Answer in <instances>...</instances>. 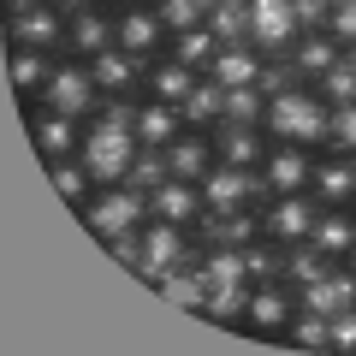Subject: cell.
<instances>
[{
	"mask_svg": "<svg viewBox=\"0 0 356 356\" xmlns=\"http://www.w3.org/2000/svg\"><path fill=\"white\" fill-rule=\"evenodd\" d=\"M154 13H161L166 36H184V30L208 24V13H202V6H196V0H154Z\"/></svg>",
	"mask_w": 356,
	"mask_h": 356,
	"instance_id": "38",
	"label": "cell"
},
{
	"mask_svg": "<svg viewBox=\"0 0 356 356\" xmlns=\"http://www.w3.org/2000/svg\"><path fill=\"white\" fill-rule=\"evenodd\" d=\"M202 202H208V214H238V208L267 202V184H261L255 166H226V161H214V166H208V178H202Z\"/></svg>",
	"mask_w": 356,
	"mask_h": 356,
	"instance_id": "6",
	"label": "cell"
},
{
	"mask_svg": "<svg viewBox=\"0 0 356 356\" xmlns=\"http://www.w3.org/2000/svg\"><path fill=\"white\" fill-rule=\"evenodd\" d=\"M309 89H315V95H321L327 107H344V102H356V60L344 54V60L332 65V72H321Z\"/></svg>",
	"mask_w": 356,
	"mask_h": 356,
	"instance_id": "35",
	"label": "cell"
},
{
	"mask_svg": "<svg viewBox=\"0 0 356 356\" xmlns=\"http://www.w3.org/2000/svg\"><path fill=\"white\" fill-rule=\"evenodd\" d=\"M309 196L321 208H356V154H321L315 178H309Z\"/></svg>",
	"mask_w": 356,
	"mask_h": 356,
	"instance_id": "14",
	"label": "cell"
},
{
	"mask_svg": "<svg viewBox=\"0 0 356 356\" xmlns=\"http://www.w3.org/2000/svg\"><path fill=\"white\" fill-rule=\"evenodd\" d=\"M303 77H297V65L291 60H267L261 65V95H285V89H297Z\"/></svg>",
	"mask_w": 356,
	"mask_h": 356,
	"instance_id": "44",
	"label": "cell"
},
{
	"mask_svg": "<svg viewBox=\"0 0 356 356\" xmlns=\"http://www.w3.org/2000/svg\"><path fill=\"white\" fill-rule=\"evenodd\" d=\"M327 154H356V102H344V107H332V119H327V143H321Z\"/></svg>",
	"mask_w": 356,
	"mask_h": 356,
	"instance_id": "37",
	"label": "cell"
},
{
	"mask_svg": "<svg viewBox=\"0 0 356 356\" xmlns=\"http://www.w3.org/2000/svg\"><path fill=\"white\" fill-rule=\"evenodd\" d=\"M309 243H315L327 261H344L350 243H356V214H350V208H321L315 226H309Z\"/></svg>",
	"mask_w": 356,
	"mask_h": 356,
	"instance_id": "24",
	"label": "cell"
},
{
	"mask_svg": "<svg viewBox=\"0 0 356 356\" xmlns=\"http://www.w3.org/2000/svg\"><path fill=\"white\" fill-rule=\"evenodd\" d=\"M95 125L131 131V125H137V102H131V95H102V107H95Z\"/></svg>",
	"mask_w": 356,
	"mask_h": 356,
	"instance_id": "42",
	"label": "cell"
},
{
	"mask_svg": "<svg viewBox=\"0 0 356 356\" xmlns=\"http://www.w3.org/2000/svg\"><path fill=\"white\" fill-rule=\"evenodd\" d=\"M48 178H54V191H60L72 208H83L89 196H95V178H89V166L77 161V154L72 161H48Z\"/></svg>",
	"mask_w": 356,
	"mask_h": 356,
	"instance_id": "32",
	"label": "cell"
},
{
	"mask_svg": "<svg viewBox=\"0 0 356 356\" xmlns=\"http://www.w3.org/2000/svg\"><path fill=\"white\" fill-rule=\"evenodd\" d=\"M113 6H149V0H113Z\"/></svg>",
	"mask_w": 356,
	"mask_h": 356,
	"instance_id": "52",
	"label": "cell"
},
{
	"mask_svg": "<svg viewBox=\"0 0 356 356\" xmlns=\"http://www.w3.org/2000/svg\"><path fill=\"white\" fill-rule=\"evenodd\" d=\"M208 166H214V131H184L178 143H166V172L202 184Z\"/></svg>",
	"mask_w": 356,
	"mask_h": 356,
	"instance_id": "19",
	"label": "cell"
},
{
	"mask_svg": "<svg viewBox=\"0 0 356 356\" xmlns=\"http://www.w3.org/2000/svg\"><path fill=\"white\" fill-rule=\"evenodd\" d=\"M261 54L250 48V42H226V48L214 54V65H208V77H214L220 89H250V83H261Z\"/></svg>",
	"mask_w": 356,
	"mask_h": 356,
	"instance_id": "21",
	"label": "cell"
},
{
	"mask_svg": "<svg viewBox=\"0 0 356 356\" xmlns=\"http://www.w3.org/2000/svg\"><path fill=\"white\" fill-rule=\"evenodd\" d=\"M321 30H327V36L350 54V48H356V0H332V6H327V24H321Z\"/></svg>",
	"mask_w": 356,
	"mask_h": 356,
	"instance_id": "40",
	"label": "cell"
},
{
	"mask_svg": "<svg viewBox=\"0 0 356 356\" xmlns=\"http://www.w3.org/2000/svg\"><path fill=\"white\" fill-rule=\"evenodd\" d=\"M196 83H202V72H196V65H184V60H172V54H161V60L143 65V95H154V102L184 107V95H191Z\"/></svg>",
	"mask_w": 356,
	"mask_h": 356,
	"instance_id": "17",
	"label": "cell"
},
{
	"mask_svg": "<svg viewBox=\"0 0 356 356\" xmlns=\"http://www.w3.org/2000/svg\"><path fill=\"white\" fill-rule=\"evenodd\" d=\"M137 154H143L137 131H113V125H95V119L83 125V149H77V161L89 166L95 191H107V184H125L131 166H137Z\"/></svg>",
	"mask_w": 356,
	"mask_h": 356,
	"instance_id": "2",
	"label": "cell"
},
{
	"mask_svg": "<svg viewBox=\"0 0 356 356\" xmlns=\"http://www.w3.org/2000/svg\"><path fill=\"white\" fill-rule=\"evenodd\" d=\"M297 36H303V24H297L291 0H243V42L261 60H291Z\"/></svg>",
	"mask_w": 356,
	"mask_h": 356,
	"instance_id": "3",
	"label": "cell"
},
{
	"mask_svg": "<svg viewBox=\"0 0 356 356\" xmlns=\"http://www.w3.org/2000/svg\"><path fill=\"white\" fill-rule=\"evenodd\" d=\"M297 303L303 309H315V315H339V309H350L356 303V273L344 261H332L327 273H321V280H309V285H297Z\"/></svg>",
	"mask_w": 356,
	"mask_h": 356,
	"instance_id": "16",
	"label": "cell"
},
{
	"mask_svg": "<svg viewBox=\"0 0 356 356\" xmlns=\"http://www.w3.org/2000/svg\"><path fill=\"white\" fill-rule=\"evenodd\" d=\"M65 30H72V18H65L60 6H30V13H6V48L65 54Z\"/></svg>",
	"mask_w": 356,
	"mask_h": 356,
	"instance_id": "11",
	"label": "cell"
},
{
	"mask_svg": "<svg viewBox=\"0 0 356 356\" xmlns=\"http://www.w3.org/2000/svg\"><path fill=\"white\" fill-rule=\"evenodd\" d=\"M178 113H184V131H214L220 119H226V89H220L214 77H202V83L184 95V107H178Z\"/></svg>",
	"mask_w": 356,
	"mask_h": 356,
	"instance_id": "28",
	"label": "cell"
},
{
	"mask_svg": "<svg viewBox=\"0 0 356 356\" xmlns=\"http://www.w3.org/2000/svg\"><path fill=\"white\" fill-rule=\"evenodd\" d=\"M196 6H202V13H220V6H226V0H196Z\"/></svg>",
	"mask_w": 356,
	"mask_h": 356,
	"instance_id": "50",
	"label": "cell"
},
{
	"mask_svg": "<svg viewBox=\"0 0 356 356\" xmlns=\"http://www.w3.org/2000/svg\"><path fill=\"white\" fill-rule=\"evenodd\" d=\"M291 315H297V285L291 280H255L250 285V303H243V327H250V332L285 339Z\"/></svg>",
	"mask_w": 356,
	"mask_h": 356,
	"instance_id": "7",
	"label": "cell"
},
{
	"mask_svg": "<svg viewBox=\"0 0 356 356\" xmlns=\"http://www.w3.org/2000/svg\"><path fill=\"white\" fill-rule=\"evenodd\" d=\"M226 48V42L214 36V24H196V30H184V36H172L166 42V54H172V60H184V65H196V72L208 77V65H214V54Z\"/></svg>",
	"mask_w": 356,
	"mask_h": 356,
	"instance_id": "31",
	"label": "cell"
},
{
	"mask_svg": "<svg viewBox=\"0 0 356 356\" xmlns=\"http://www.w3.org/2000/svg\"><path fill=\"white\" fill-rule=\"evenodd\" d=\"M280 261H285L280 243H267V238L243 243V267H250V285H255V280H280Z\"/></svg>",
	"mask_w": 356,
	"mask_h": 356,
	"instance_id": "39",
	"label": "cell"
},
{
	"mask_svg": "<svg viewBox=\"0 0 356 356\" xmlns=\"http://www.w3.org/2000/svg\"><path fill=\"white\" fill-rule=\"evenodd\" d=\"M267 119V95H261V83H250V89H226V119L220 125H261Z\"/></svg>",
	"mask_w": 356,
	"mask_h": 356,
	"instance_id": "36",
	"label": "cell"
},
{
	"mask_svg": "<svg viewBox=\"0 0 356 356\" xmlns=\"http://www.w3.org/2000/svg\"><path fill=\"white\" fill-rule=\"evenodd\" d=\"M315 214H321V202H315L309 191H297V196H267V202H261V238L280 243V250H291V243L309 238Z\"/></svg>",
	"mask_w": 356,
	"mask_h": 356,
	"instance_id": "9",
	"label": "cell"
},
{
	"mask_svg": "<svg viewBox=\"0 0 356 356\" xmlns=\"http://www.w3.org/2000/svg\"><path fill=\"white\" fill-rule=\"evenodd\" d=\"M107 255H113V261H125V267H137V261H143V226H137V232H119V238H107Z\"/></svg>",
	"mask_w": 356,
	"mask_h": 356,
	"instance_id": "46",
	"label": "cell"
},
{
	"mask_svg": "<svg viewBox=\"0 0 356 356\" xmlns=\"http://www.w3.org/2000/svg\"><path fill=\"white\" fill-rule=\"evenodd\" d=\"M184 261H196V250H191V226L149 220V226H143V261H137V273L154 285L161 273H172V267H184Z\"/></svg>",
	"mask_w": 356,
	"mask_h": 356,
	"instance_id": "10",
	"label": "cell"
},
{
	"mask_svg": "<svg viewBox=\"0 0 356 356\" xmlns=\"http://www.w3.org/2000/svg\"><path fill=\"white\" fill-rule=\"evenodd\" d=\"M30 143L42 149V161H72V154L83 149V119H65V113H54V107H36Z\"/></svg>",
	"mask_w": 356,
	"mask_h": 356,
	"instance_id": "15",
	"label": "cell"
},
{
	"mask_svg": "<svg viewBox=\"0 0 356 356\" xmlns=\"http://www.w3.org/2000/svg\"><path fill=\"white\" fill-rule=\"evenodd\" d=\"M83 220L95 238H119V232H137L149 226V191H137V184H107V191H95L83 202Z\"/></svg>",
	"mask_w": 356,
	"mask_h": 356,
	"instance_id": "5",
	"label": "cell"
},
{
	"mask_svg": "<svg viewBox=\"0 0 356 356\" xmlns=\"http://www.w3.org/2000/svg\"><path fill=\"white\" fill-rule=\"evenodd\" d=\"M196 238H202V243H232V250H243V243L261 238V214H255V208H238V214H208L202 226H196Z\"/></svg>",
	"mask_w": 356,
	"mask_h": 356,
	"instance_id": "27",
	"label": "cell"
},
{
	"mask_svg": "<svg viewBox=\"0 0 356 356\" xmlns=\"http://www.w3.org/2000/svg\"><path fill=\"white\" fill-rule=\"evenodd\" d=\"M36 107H54V113H65V119H95V107H102V83H95V72H89L83 60H54V72H48V83H42V95H36Z\"/></svg>",
	"mask_w": 356,
	"mask_h": 356,
	"instance_id": "4",
	"label": "cell"
},
{
	"mask_svg": "<svg viewBox=\"0 0 356 356\" xmlns=\"http://www.w3.org/2000/svg\"><path fill=\"white\" fill-rule=\"evenodd\" d=\"M137 143L143 149H166V143H178L184 137V113H178L172 102H154V95H143L137 102Z\"/></svg>",
	"mask_w": 356,
	"mask_h": 356,
	"instance_id": "18",
	"label": "cell"
},
{
	"mask_svg": "<svg viewBox=\"0 0 356 356\" xmlns=\"http://www.w3.org/2000/svg\"><path fill=\"white\" fill-rule=\"evenodd\" d=\"M285 339H291L297 350H332V321L297 303V315H291V327H285Z\"/></svg>",
	"mask_w": 356,
	"mask_h": 356,
	"instance_id": "33",
	"label": "cell"
},
{
	"mask_svg": "<svg viewBox=\"0 0 356 356\" xmlns=\"http://www.w3.org/2000/svg\"><path fill=\"white\" fill-rule=\"evenodd\" d=\"M344 267H350V273H356V243H350V255H344Z\"/></svg>",
	"mask_w": 356,
	"mask_h": 356,
	"instance_id": "51",
	"label": "cell"
},
{
	"mask_svg": "<svg viewBox=\"0 0 356 356\" xmlns=\"http://www.w3.org/2000/svg\"><path fill=\"white\" fill-rule=\"evenodd\" d=\"M161 178H166V149H143V154H137V166H131V178H125V184H137V191H154Z\"/></svg>",
	"mask_w": 356,
	"mask_h": 356,
	"instance_id": "43",
	"label": "cell"
},
{
	"mask_svg": "<svg viewBox=\"0 0 356 356\" xmlns=\"http://www.w3.org/2000/svg\"><path fill=\"white\" fill-rule=\"evenodd\" d=\"M339 60H344V48L327 36V30H303V36H297V48H291V65H297V77H303V83H315V77L332 72Z\"/></svg>",
	"mask_w": 356,
	"mask_h": 356,
	"instance_id": "26",
	"label": "cell"
},
{
	"mask_svg": "<svg viewBox=\"0 0 356 356\" xmlns=\"http://www.w3.org/2000/svg\"><path fill=\"white\" fill-rule=\"evenodd\" d=\"M327 119H332V107L309 83H297L285 95H267L261 131H267V143H303L309 149V143H327Z\"/></svg>",
	"mask_w": 356,
	"mask_h": 356,
	"instance_id": "1",
	"label": "cell"
},
{
	"mask_svg": "<svg viewBox=\"0 0 356 356\" xmlns=\"http://www.w3.org/2000/svg\"><path fill=\"white\" fill-rule=\"evenodd\" d=\"M48 6H60L65 18H77V13H95V6H102V0H48Z\"/></svg>",
	"mask_w": 356,
	"mask_h": 356,
	"instance_id": "48",
	"label": "cell"
},
{
	"mask_svg": "<svg viewBox=\"0 0 356 356\" xmlns=\"http://www.w3.org/2000/svg\"><path fill=\"white\" fill-rule=\"evenodd\" d=\"M83 65L95 72L102 95H137L143 89V60H131L125 48H107V54H95V60H83Z\"/></svg>",
	"mask_w": 356,
	"mask_h": 356,
	"instance_id": "23",
	"label": "cell"
},
{
	"mask_svg": "<svg viewBox=\"0 0 356 356\" xmlns=\"http://www.w3.org/2000/svg\"><path fill=\"white\" fill-rule=\"evenodd\" d=\"M261 184H267V196H297V191H309V178H315V161H309V149L303 143H267V154H261Z\"/></svg>",
	"mask_w": 356,
	"mask_h": 356,
	"instance_id": "12",
	"label": "cell"
},
{
	"mask_svg": "<svg viewBox=\"0 0 356 356\" xmlns=\"http://www.w3.org/2000/svg\"><path fill=\"white\" fill-rule=\"evenodd\" d=\"M202 273H208V291H226V285H250V267H243V250L232 243H202Z\"/></svg>",
	"mask_w": 356,
	"mask_h": 356,
	"instance_id": "29",
	"label": "cell"
},
{
	"mask_svg": "<svg viewBox=\"0 0 356 356\" xmlns=\"http://www.w3.org/2000/svg\"><path fill=\"white\" fill-rule=\"evenodd\" d=\"M291 6H297V24H303V30H321V24H327V6H332V0H291Z\"/></svg>",
	"mask_w": 356,
	"mask_h": 356,
	"instance_id": "47",
	"label": "cell"
},
{
	"mask_svg": "<svg viewBox=\"0 0 356 356\" xmlns=\"http://www.w3.org/2000/svg\"><path fill=\"white\" fill-rule=\"evenodd\" d=\"M113 48V13H77L72 18V30H65V54L72 60H95V54H107Z\"/></svg>",
	"mask_w": 356,
	"mask_h": 356,
	"instance_id": "25",
	"label": "cell"
},
{
	"mask_svg": "<svg viewBox=\"0 0 356 356\" xmlns=\"http://www.w3.org/2000/svg\"><path fill=\"white\" fill-rule=\"evenodd\" d=\"M350 60H356V48H350Z\"/></svg>",
	"mask_w": 356,
	"mask_h": 356,
	"instance_id": "53",
	"label": "cell"
},
{
	"mask_svg": "<svg viewBox=\"0 0 356 356\" xmlns=\"http://www.w3.org/2000/svg\"><path fill=\"white\" fill-rule=\"evenodd\" d=\"M30 6H48V0H6V13H30Z\"/></svg>",
	"mask_w": 356,
	"mask_h": 356,
	"instance_id": "49",
	"label": "cell"
},
{
	"mask_svg": "<svg viewBox=\"0 0 356 356\" xmlns=\"http://www.w3.org/2000/svg\"><path fill=\"white\" fill-rule=\"evenodd\" d=\"M154 291H161L172 309H184V315H202V309H208V273H202V261H184V267H172V273H161Z\"/></svg>",
	"mask_w": 356,
	"mask_h": 356,
	"instance_id": "20",
	"label": "cell"
},
{
	"mask_svg": "<svg viewBox=\"0 0 356 356\" xmlns=\"http://www.w3.org/2000/svg\"><path fill=\"white\" fill-rule=\"evenodd\" d=\"M327 267H332V261H327V255H321L315 243L303 238V243H291V250H285V261H280V280H291V285H309V280H321Z\"/></svg>",
	"mask_w": 356,
	"mask_h": 356,
	"instance_id": "34",
	"label": "cell"
},
{
	"mask_svg": "<svg viewBox=\"0 0 356 356\" xmlns=\"http://www.w3.org/2000/svg\"><path fill=\"white\" fill-rule=\"evenodd\" d=\"M243 303H250V285H226V291H208V321H243Z\"/></svg>",
	"mask_w": 356,
	"mask_h": 356,
	"instance_id": "41",
	"label": "cell"
},
{
	"mask_svg": "<svg viewBox=\"0 0 356 356\" xmlns=\"http://www.w3.org/2000/svg\"><path fill=\"white\" fill-rule=\"evenodd\" d=\"M332 356H356V303L332 315Z\"/></svg>",
	"mask_w": 356,
	"mask_h": 356,
	"instance_id": "45",
	"label": "cell"
},
{
	"mask_svg": "<svg viewBox=\"0 0 356 356\" xmlns=\"http://www.w3.org/2000/svg\"><path fill=\"white\" fill-rule=\"evenodd\" d=\"M267 131L261 125H214V161L226 166H261Z\"/></svg>",
	"mask_w": 356,
	"mask_h": 356,
	"instance_id": "22",
	"label": "cell"
},
{
	"mask_svg": "<svg viewBox=\"0 0 356 356\" xmlns=\"http://www.w3.org/2000/svg\"><path fill=\"white\" fill-rule=\"evenodd\" d=\"M166 42H172V36H166L154 0H149V6H119V13H113V48H125L131 60H143V65L161 60Z\"/></svg>",
	"mask_w": 356,
	"mask_h": 356,
	"instance_id": "8",
	"label": "cell"
},
{
	"mask_svg": "<svg viewBox=\"0 0 356 356\" xmlns=\"http://www.w3.org/2000/svg\"><path fill=\"white\" fill-rule=\"evenodd\" d=\"M54 60H60V54H42V48H13V54H6V77H13V89H18V95H42V83H48Z\"/></svg>",
	"mask_w": 356,
	"mask_h": 356,
	"instance_id": "30",
	"label": "cell"
},
{
	"mask_svg": "<svg viewBox=\"0 0 356 356\" xmlns=\"http://www.w3.org/2000/svg\"><path fill=\"white\" fill-rule=\"evenodd\" d=\"M149 220H166V226H202L208 220V202H202V184H191V178H172L166 172L161 184L149 191Z\"/></svg>",
	"mask_w": 356,
	"mask_h": 356,
	"instance_id": "13",
	"label": "cell"
}]
</instances>
